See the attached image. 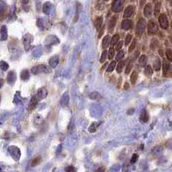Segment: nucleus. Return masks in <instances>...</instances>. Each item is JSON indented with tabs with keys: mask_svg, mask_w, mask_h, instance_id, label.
<instances>
[{
	"mask_svg": "<svg viewBox=\"0 0 172 172\" xmlns=\"http://www.w3.org/2000/svg\"><path fill=\"white\" fill-rule=\"evenodd\" d=\"M52 72L51 68L49 66L44 65V64H41V65H37L35 67H33L31 68V73L33 74H50Z\"/></svg>",
	"mask_w": 172,
	"mask_h": 172,
	"instance_id": "obj_1",
	"label": "nucleus"
},
{
	"mask_svg": "<svg viewBox=\"0 0 172 172\" xmlns=\"http://www.w3.org/2000/svg\"><path fill=\"white\" fill-rule=\"evenodd\" d=\"M9 152L11 156V158L15 160V161H19L20 158H21V152L19 150L18 147L15 146V145H11L9 147Z\"/></svg>",
	"mask_w": 172,
	"mask_h": 172,
	"instance_id": "obj_2",
	"label": "nucleus"
},
{
	"mask_svg": "<svg viewBox=\"0 0 172 172\" xmlns=\"http://www.w3.org/2000/svg\"><path fill=\"white\" fill-rule=\"evenodd\" d=\"M33 40H34V38H33V35L31 34L27 33V34H25L23 35V43L24 49L26 51H28L29 49V48L31 46V43L33 42Z\"/></svg>",
	"mask_w": 172,
	"mask_h": 172,
	"instance_id": "obj_3",
	"label": "nucleus"
},
{
	"mask_svg": "<svg viewBox=\"0 0 172 172\" xmlns=\"http://www.w3.org/2000/svg\"><path fill=\"white\" fill-rule=\"evenodd\" d=\"M145 28H146V22L144 18H140L137 23V26H136V33L137 35H140L143 34V32L145 30Z\"/></svg>",
	"mask_w": 172,
	"mask_h": 172,
	"instance_id": "obj_4",
	"label": "nucleus"
},
{
	"mask_svg": "<svg viewBox=\"0 0 172 172\" xmlns=\"http://www.w3.org/2000/svg\"><path fill=\"white\" fill-rule=\"evenodd\" d=\"M126 3V0H114L113 3V6H112V10L113 12H119L122 10L124 4Z\"/></svg>",
	"mask_w": 172,
	"mask_h": 172,
	"instance_id": "obj_5",
	"label": "nucleus"
},
{
	"mask_svg": "<svg viewBox=\"0 0 172 172\" xmlns=\"http://www.w3.org/2000/svg\"><path fill=\"white\" fill-rule=\"evenodd\" d=\"M158 22H159V24H160V27L162 29H168L169 27V20H168V17L165 14H160V16H158Z\"/></svg>",
	"mask_w": 172,
	"mask_h": 172,
	"instance_id": "obj_6",
	"label": "nucleus"
},
{
	"mask_svg": "<svg viewBox=\"0 0 172 172\" xmlns=\"http://www.w3.org/2000/svg\"><path fill=\"white\" fill-rule=\"evenodd\" d=\"M147 30H148V33H149L150 35H155V34L158 32V25H157V23H155V21L151 20V21L148 23Z\"/></svg>",
	"mask_w": 172,
	"mask_h": 172,
	"instance_id": "obj_7",
	"label": "nucleus"
},
{
	"mask_svg": "<svg viewBox=\"0 0 172 172\" xmlns=\"http://www.w3.org/2000/svg\"><path fill=\"white\" fill-rule=\"evenodd\" d=\"M45 43L46 44H49V45H56V44H59L60 43V40L55 35H48L46 37Z\"/></svg>",
	"mask_w": 172,
	"mask_h": 172,
	"instance_id": "obj_8",
	"label": "nucleus"
},
{
	"mask_svg": "<svg viewBox=\"0 0 172 172\" xmlns=\"http://www.w3.org/2000/svg\"><path fill=\"white\" fill-rule=\"evenodd\" d=\"M48 95V91L45 87H41L37 90V94H36V98L38 100H44Z\"/></svg>",
	"mask_w": 172,
	"mask_h": 172,
	"instance_id": "obj_9",
	"label": "nucleus"
},
{
	"mask_svg": "<svg viewBox=\"0 0 172 172\" xmlns=\"http://www.w3.org/2000/svg\"><path fill=\"white\" fill-rule=\"evenodd\" d=\"M133 27V23L131 20H128V19H125L122 21L121 23V28L125 30H128V29H131Z\"/></svg>",
	"mask_w": 172,
	"mask_h": 172,
	"instance_id": "obj_10",
	"label": "nucleus"
},
{
	"mask_svg": "<svg viewBox=\"0 0 172 172\" xmlns=\"http://www.w3.org/2000/svg\"><path fill=\"white\" fill-rule=\"evenodd\" d=\"M59 61H60V59H59V56H58V55H54V56H52V57L49 59V61H48L50 68H56V67L58 66V64H59Z\"/></svg>",
	"mask_w": 172,
	"mask_h": 172,
	"instance_id": "obj_11",
	"label": "nucleus"
},
{
	"mask_svg": "<svg viewBox=\"0 0 172 172\" xmlns=\"http://www.w3.org/2000/svg\"><path fill=\"white\" fill-rule=\"evenodd\" d=\"M16 80V74L14 71H10L8 73V75H7V82L10 85H13L15 83Z\"/></svg>",
	"mask_w": 172,
	"mask_h": 172,
	"instance_id": "obj_12",
	"label": "nucleus"
},
{
	"mask_svg": "<svg viewBox=\"0 0 172 172\" xmlns=\"http://www.w3.org/2000/svg\"><path fill=\"white\" fill-rule=\"evenodd\" d=\"M144 15L146 17H151L152 16V3L145 4V9H144Z\"/></svg>",
	"mask_w": 172,
	"mask_h": 172,
	"instance_id": "obj_13",
	"label": "nucleus"
},
{
	"mask_svg": "<svg viewBox=\"0 0 172 172\" xmlns=\"http://www.w3.org/2000/svg\"><path fill=\"white\" fill-rule=\"evenodd\" d=\"M8 38V31L5 25H3L0 29V39L2 41H5Z\"/></svg>",
	"mask_w": 172,
	"mask_h": 172,
	"instance_id": "obj_14",
	"label": "nucleus"
},
{
	"mask_svg": "<svg viewBox=\"0 0 172 172\" xmlns=\"http://www.w3.org/2000/svg\"><path fill=\"white\" fill-rule=\"evenodd\" d=\"M133 12H134V6L129 5V6L126 9V10H125V12H124V17H125V18L131 17V16H132Z\"/></svg>",
	"mask_w": 172,
	"mask_h": 172,
	"instance_id": "obj_15",
	"label": "nucleus"
},
{
	"mask_svg": "<svg viewBox=\"0 0 172 172\" xmlns=\"http://www.w3.org/2000/svg\"><path fill=\"white\" fill-rule=\"evenodd\" d=\"M139 119H140L141 122H143V123H147L149 121V114H148V113L145 109L142 110Z\"/></svg>",
	"mask_w": 172,
	"mask_h": 172,
	"instance_id": "obj_16",
	"label": "nucleus"
},
{
	"mask_svg": "<svg viewBox=\"0 0 172 172\" xmlns=\"http://www.w3.org/2000/svg\"><path fill=\"white\" fill-rule=\"evenodd\" d=\"M68 103H69V96H68V94L66 92L62 95V97L61 99V105L62 106H68Z\"/></svg>",
	"mask_w": 172,
	"mask_h": 172,
	"instance_id": "obj_17",
	"label": "nucleus"
},
{
	"mask_svg": "<svg viewBox=\"0 0 172 172\" xmlns=\"http://www.w3.org/2000/svg\"><path fill=\"white\" fill-rule=\"evenodd\" d=\"M51 9H52V4L51 3L49 2H46L43 5H42V11L44 14L46 15H49L50 11H51Z\"/></svg>",
	"mask_w": 172,
	"mask_h": 172,
	"instance_id": "obj_18",
	"label": "nucleus"
},
{
	"mask_svg": "<svg viewBox=\"0 0 172 172\" xmlns=\"http://www.w3.org/2000/svg\"><path fill=\"white\" fill-rule=\"evenodd\" d=\"M29 77H30V74H29V71L28 69L22 70V72L20 74V78H21L22 81H28L29 79Z\"/></svg>",
	"mask_w": 172,
	"mask_h": 172,
	"instance_id": "obj_19",
	"label": "nucleus"
},
{
	"mask_svg": "<svg viewBox=\"0 0 172 172\" xmlns=\"http://www.w3.org/2000/svg\"><path fill=\"white\" fill-rule=\"evenodd\" d=\"M110 42H111V36L110 35H106L102 41V48L104 49L107 48L110 45Z\"/></svg>",
	"mask_w": 172,
	"mask_h": 172,
	"instance_id": "obj_20",
	"label": "nucleus"
},
{
	"mask_svg": "<svg viewBox=\"0 0 172 172\" xmlns=\"http://www.w3.org/2000/svg\"><path fill=\"white\" fill-rule=\"evenodd\" d=\"M37 101H38V100H37L36 96H32V98L30 100V102H29V108L30 110L35 108V106L37 105Z\"/></svg>",
	"mask_w": 172,
	"mask_h": 172,
	"instance_id": "obj_21",
	"label": "nucleus"
},
{
	"mask_svg": "<svg viewBox=\"0 0 172 172\" xmlns=\"http://www.w3.org/2000/svg\"><path fill=\"white\" fill-rule=\"evenodd\" d=\"M170 67H171V64L169 62H167L166 61H164V64H163V74L164 76L167 75L169 70H170Z\"/></svg>",
	"mask_w": 172,
	"mask_h": 172,
	"instance_id": "obj_22",
	"label": "nucleus"
},
{
	"mask_svg": "<svg viewBox=\"0 0 172 172\" xmlns=\"http://www.w3.org/2000/svg\"><path fill=\"white\" fill-rule=\"evenodd\" d=\"M102 22H103V18L102 16H99L96 18L95 22H94V26L95 28L97 29V30H100V28H101V25H102Z\"/></svg>",
	"mask_w": 172,
	"mask_h": 172,
	"instance_id": "obj_23",
	"label": "nucleus"
},
{
	"mask_svg": "<svg viewBox=\"0 0 172 172\" xmlns=\"http://www.w3.org/2000/svg\"><path fill=\"white\" fill-rule=\"evenodd\" d=\"M147 61H148V58H147V56H146V55H141V56L139 58V65H140V66H142V67L146 65Z\"/></svg>",
	"mask_w": 172,
	"mask_h": 172,
	"instance_id": "obj_24",
	"label": "nucleus"
},
{
	"mask_svg": "<svg viewBox=\"0 0 172 172\" xmlns=\"http://www.w3.org/2000/svg\"><path fill=\"white\" fill-rule=\"evenodd\" d=\"M159 45V42H158V40L157 38H152V41H151V48L152 50L156 49Z\"/></svg>",
	"mask_w": 172,
	"mask_h": 172,
	"instance_id": "obj_25",
	"label": "nucleus"
},
{
	"mask_svg": "<svg viewBox=\"0 0 172 172\" xmlns=\"http://www.w3.org/2000/svg\"><path fill=\"white\" fill-rule=\"evenodd\" d=\"M98 126H99V123H97V122H94V123H92V124H91V126H89V128H88V132H91V133L95 132H96V130H97V128H98Z\"/></svg>",
	"mask_w": 172,
	"mask_h": 172,
	"instance_id": "obj_26",
	"label": "nucleus"
},
{
	"mask_svg": "<svg viewBox=\"0 0 172 172\" xmlns=\"http://www.w3.org/2000/svg\"><path fill=\"white\" fill-rule=\"evenodd\" d=\"M144 73H145V74L146 76H151V75L153 74V69H152V66H151V65H147V66L145 67V68Z\"/></svg>",
	"mask_w": 172,
	"mask_h": 172,
	"instance_id": "obj_27",
	"label": "nucleus"
},
{
	"mask_svg": "<svg viewBox=\"0 0 172 172\" xmlns=\"http://www.w3.org/2000/svg\"><path fill=\"white\" fill-rule=\"evenodd\" d=\"M160 67H161V61L159 58H157L154 62H153V68L156 70V71H158L160 69Z\"/></svg>",
	"mask_w": 172,
	"mask_h": 172,
	"instance_id": "obj_28",
	"label": "nucleus"
},
{
	"mask_svg": "<svg viewBox=\"0 0 172 172\" xmlns=\"http://www.w3.org/2000/svg\"><path fill=\"white\" fill-rule=\"evenodd\" d=\"M89 97L91 100H100L101 98V95L98 93V92H92L90 94H89Z\"/></svg>",
	"mask_w": 172,
	"mask_h": 172,
	"instance_id": "obj_29",
	"label": "nucleus"
},
{
	"mask_svg": "<svg viewBox=\"0 0 172 172\" xmlns=\"http://www.w3.org/2000/svg\"><path fill=\"white\" fill-rule=\"evenodd\" d=\"M119 34H115V35L112 37L111 42H110V44H111L112 46H114V45L119 42Z\"/></svg>",
	"mask_w": 172,
	"mask_h": 172,
	"instance_id": "obj_30",
	"label": "nucleus"
},
{
	"mask_svg": "<svg viewBox=\"0 0 172 172\" xmlns=\"http://www.w3.org/2000/svg\"><path fill=\"white\" fill-rule=\"evenodd\" d=\"M160 10H161V3H157L156 5H155V9H154V15L156 16H159Z\"/></svg>",
	"mask_w": 172,
	"mask_h": 172,
	"instance_id": "obj_31",
	"label": "nucleus"
},
{
	"mask_svg": "<svg viewBox=\"0 0 172 172\" xmlns=\"http://www.w3.org/2000/svg\"><path fill=\"white\" fill-rule=\"evenodd\" d=\"M130 80H131L132 84V85H135V83H136V81H137V80H138V73L135 72V71L132 72V74H131Z\"/></svg>",
	"mask_w": 172,
	"mask_h": 172,
	"instance_id": "obj_32",
	"label": "nucleus"
},
{
	"mask_svg": "<svg viewBox=\"0 0 172 172\" xmlns=\"http://www.w3.org/2000/svg\"><path fill=\"white\" fill-rule=\"evenodd\" d=\"M116 24V17H112L110 20H109V23H108V28L110 29H113L114 28Z\"/></svg>",
	"mask_w": 172,
	"mask_h": 172,
	"instance_id": "obj_33",
	"label": "nucleus"
},
{
	"mask_svg": "<svg viewBox=\"0 0 172 172\" xmlns=\"http://www.w3.org/2000/svg\"><path fill=\"white\" fill-rule=\"evenodd\" d=\"M115 67H116V61H112V62L109 64V66H108L106 71H107L108 73H111V72H113V71L114 70Z\"/></svg>",
	"mask_w": 172,
	"mask_h": 172,
	"instance_id": "obj_34",
	"label": "nucleus"
},
{
	"mask_svg": "<svg viewBox=\"0 0 172 172\" xmlns=\"http://www.w3.org/2000/svg\"><path fill=\"white\" fill-rule=\"evenodd\" d=\"M0 68L3 71H6L9 68V64L6 61H0Z\"/></svg>",
	"mask_w": 172,
	"mask_h": 172,
	"instance_id": "obj_35",
	"label": "nucleus"
},
{
	"mask_svg": "<svg viewBox=\"0 0 172 172\" xmlns=\"http://www.w3.org/2000/svg\"><path fill=\"white\" fill-rule=\"evenodd\" d=\"M124 66H125V61H119L118 63V66H117V73L118 74H120L122 72V70L124 68Z\"/></svg>",
	"mask_w": 172,
	"mask_h": 172,
	"instance_id": "obj_36",
	"label": "nucleus"
},
{
	"mask_svg": "<svg viewBox=\"0 0 172 172\" xmlns=\"http://www.w3.org/2000/svg\"><path fill=\"white\" fill-rule=\"evenodd\" d=\"M114 53H115L114 48L111 47L110 49H109V51H108V53H107V56H108V58H109L110 60H112V59L114 57Z\"/></svg>",
	"mask_w": 172,
	"mask_h": 172,
	"instance_id": "obj_37",
	"label": "nucleus"
},
{
	"mask_svg": "<svg viewBox=\"0 0 172 172\" xmlns=\"http://www.w3.org/2000/svg\"><path fill=\"white\" fill-rule=\"evenodd\" d=\"M132 65H133V61H130L129 63H128V65H127V67H126V74H130V72L132 71Z\"/></svg>",
	"mask_w": 172,
	"mask_h": 172,
	"instance_id": "obj_38",
	"label": "nucleus"
},
{
	"mask_svg": "<svg viewBox=\"0 0 172 172\" xmlns=\"http://www.w3.org/2000/svg\"><path fill=\"white\" fill-rule=\"evenodd\" d=\"M40 163H41V158H40V157H38V158H34V159L32 160L31 166H32V167H34V166H35V165L39 164Z\"/></svg>",
	"mask_w": 172,
	"mask_h": 172,
	"instance_id": "obj_39",
	"label": "nucleus"
},
{
	"mask_svg": "<svg viewBox=\"0 0 172 172\" xmlns=\"http://www.w3.org/2000/svg\"><path fill=\"white\" fill-rule=\"evenodd\" d=\"M123 44H124V42H121V41H119L115 45H116V47H115V50H117V51H119L121 48H122V47H123Z\"/></svg>",
	"mask_w": 172,
	"mask_h": 172,
	"instance_id": "obj_40",
	"label": "nucleus"
},
{
	"mask_svg": "<svg viewBox=\"0 0 172 172\" xmlns=\"http://www.w3.org/2000/svg\"><path fill=\"white\" fill-rule=\"evenodd\" d=\"M106 57H107V51L105 49V50L102 52V54H101V57H100V62H105V61H106Z\"/></svg>",
	"mask_w": 172,
	"mask_h": 172,
	"instance_id": "obj_41",
	"label": "nucleus"
},
{
	"mask_svg": "<svg viewBox=\"0 0 172 172\" xmlns=\"http://www.w3.org/2000/svg\"><path fill=\"white\" fill-rule=\"evenodd\" d=\"M161 152H162V148L161 147H155L152 150V154H154V155H158Z\"/></svg>",
	"mask_w": 172,
	"mask_h": 172,
	"instance_id": "obj_42",
	"label": "nucleus"
},
{
	"mask_svg": "<svg viewBox=\"0 0 172 172\" xmlns=\"http://www.w3.org/2000/svg\"><path fill=\"white\" fill-rule=\"evenodd\" d=\"M5 3L3 1H0V16L3 14L4 10H5Z\"/></svg>",
	"mask_w": 172,
	"mask_h": 172,
	"instance_id": "obj_43",
	"label": "nucleus"
},
{
	"mask_svg": "<svg viewBox=\"0 0 172 172\" xmlns=\"http://www.w3.org/2000/svg\"><path fill=\"white\" fill-rule=\"evenodd\" d=\"M166 56L170 61H172V50L171 48H168L166 50Z\"/></svg>",
	"mask_w": 172,
	"mask_h": 172,
	"instance_id": "obj_44",
	"label": "nucleus"
},
{
	"mask_svg": "<svg viewBox=\"0 0 172 172\" xmlns=\"http://www.w3.org/2000/svg\"><path fill=\"white\" fill-rule=\"evenodd\" d=\"M124 55H125L124 51H122V50L120 49V50L119 51L118 55H116V60H117V61H119V60H121V59L124 57Z\"/></svg>",
	"mask_w": 172,
	"mask_h": 172,
	"instance_id": "obj_45",
	"label": "nucleus"
},
{
	"mask_svg": "<svg viewBox=\"0 0 172 172\" xmlns=\"http://www.w3.org/2000/svg\"><path fill=\"white\" fill-rule=\"evenodd\" d=\"M136 42H137V41H136V39H133V41H132V44H131V46L129 47V50H128V51H129V53H132V50L135 48V46H136Z\"/></svg>",
	"mask_w": 172,
	"mask_h": 172,
	"instance_id": "obj_46",
	"label": "nucleus"
},
{
	"mask_svg": "<svg viewBox=\"0 0 172 172\" xmlns=\"http://www.w3.org/2000/svg\"><path fill=\"white\" fill-rule=\"evenodd\" d=\"M132 35H131V34H128V35H126V42H125L126 45H128V44L132 42Z\"/></svg>",
	"mask_w": 172,
	"mask_h": 172,
	"instance_id": "obj_47",
	"label": "nucleus"
},
{
	"mask_svg": "<svg viewBox=\"0 0 172 172\" xmlns=\"http://www.w3.org/2000/svg\"><path fill=\"white\" fill-rule=\"evenodd\" d=\"M37 26L41 29L43 28V19H42V18L37 19Z\"/></svg>",
	"mask_w": 172,
	"mask_h": 172,
	"instance_id": "obj_48",
	"label": "nucleus"
},
{
	"mask_svg": "<svg viewBox=\"0 0 172 172\" xmlns=\"http://www.w3.org/2000/svg\"><path fill=\"white\" fill-rule=\"evenodd\" d=\"M138 158H139L138 154H133V155H132V158H131V163H132V164L136 163V162H137V160H138Z\"/></svg>",
	"mask_w": 172,
	"mask_h": 172,
	"instance_id": "obj_49",
	"label": "nucleus"
},
{
	"mask_svg": "<svg viewBox=\"0 0 172 172\" xmlns=\"http://www.w3.org/2000/svg\"><path fill=\"white\" fill-rule=\"evenodd\" d=\"M66 171L69 172V171H75V169L73 167V166H68V167H67L66 168V170H65Z\"/></svg>",
	"mask_w": 172,
	"mask_h": 172,
	"instance_id": "obj_50",
	"label": "nucleus"
},
{
	"mask_svg": "<svg viewBox=\"0 0 172 172\" xmlns=\"http://www.w3.org/2000/svg\"><path fill=\"white\" fill-rule=\"evenodd\" d=\"M104 30H105V26L101 29V30H100V32H99V35H98V38H100L101 36H102V35H103V32H104Z\"/></svg>",
	"mask_w": 172,
	"mask_h": 172,
	"instance_id": "obj_51",
	"label": "nucleus"
},
{
	"mask_svg": "<svg viewBox=\"0 0 172 172\" xmlns=\"http://www.w3.org/2000/svg\"><path fill=\"white\" fill-rule=\"evenodd\" d=\"M134 112H135V109H134V108H131V109H129V110H128L127 114H128V115H132V114H133V113H134Z\"/></svg>",
	"mask_w": 172,
	"mask_h": 172,
	"instance_id": "obj_52",
	"label": "nucleus"
},
{
	"mask_svg": "<svg viewBox=\"0 0 172 172\" xmlns=\"http://www.w3.org/2000/svg\"><path fill=\"white\" fill-rule=\"evenodd\" d=\"M3 81L2 79H0V88L3 87Z\"/></svg>",
	"mask_w": 172,
	"mask_h": 172,
	"instance_id": "obj_53",
	"label": "nucleus"
},
{
	"mask_svg": "<svg viewBox=\"0 0 172 172\" xmlns=\"http://www.w3.org/2000/svg\"><path fill=\"white\" fill-rule=\"evenodd\" d=\"M22 3H23V4H25V3H29V0H22Z\"/></svg>",
	"mask_w": 172,
	"mask_h": 172,
	"instance_id": "obj_54",
	"label": "nucleus"
},
{
	"mask_svg": "<svg viewBox=\"0 0 172 172\" xmlns=\"http://www.w3.org/2000/svg\"><path fill=\"white\" fill-rule=\"evenodd\" d=\"M145 0H141V3H140V6L142 7L144 4H145Z\"/></svg>",
	"mask_w": 172,
	"mask_h": 172,
	"instance_id": "obj_55",
	"label": "nucleus"
},
{
	"mask_svg": "<svg viewBox=\"0 0 172 172\" xmlns=\"http://www.w3.org/2000/svg\"><path fill=\"white\" fill-rule=\"evenodd\" d=\"M128 87H129V86H128V83L126 82V85H125V88H126V89H127Z\"/></svg>",
	"mask_w": 172,
	"mask_h": 172,
	"instance_id": "obj_56",
	"label": "nucleus"
},
{
	"mask_svg": "<svg viewBox=\"0 0 172 172\" xmlns=\"http://www.w3.org/2000/svg\"><path fill=\"white\" fill-rule=\"evenodd\" d=\"M105 1H108V0H105Z\"/></svg>",
	"mask_w": 172,
	"mask_h": 172,
	"instance_id": "obj_57",
	"label": "nucleus"
},
{
	"mask_svg": "<svg viewBox=\"0 0 172 172\" xmlns=\"http://www.w3.org/2000/svg\"><path fill=\"white\" fill-rule=\"evenodd\" d=\"M0 171H1V169H0Z\"/></svg>",
	"mask_w": 172,
	"mask_h": 172,
	"instance_id": "obj_58",
	"label": "nucleus"
}]
</instances>
